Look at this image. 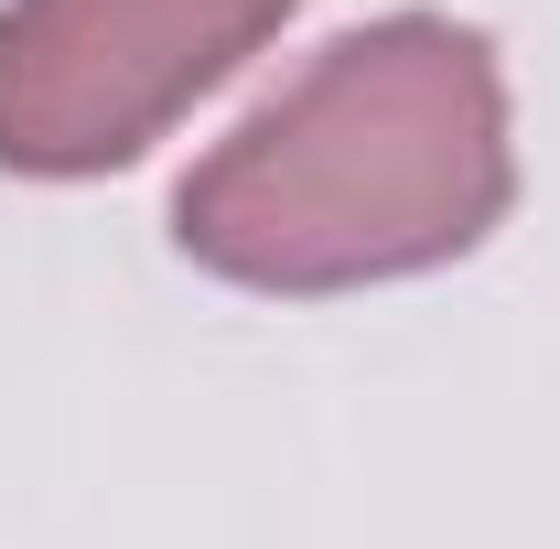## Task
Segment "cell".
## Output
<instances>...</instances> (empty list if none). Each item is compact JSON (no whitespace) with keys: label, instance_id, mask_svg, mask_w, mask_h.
I'll list each match as a JSON object with an SVG mask.
<instances>
[{"label":"cell","instance_id":"1","mask_svg":"<svg viewBox=\"0 0 560 549\" xmlns=\"http://www.w3.org/2000/svg\"><path fill=\"white\" fill-rule=\"evenodd\" d=\"M506 195L517 140L495 44L442 11H388L335 33L259 119H237L184 173L173 237L237 291L324 302L464 259Z\"/></svg>","mask_w":560,"mask_h":549},{"label":"cell","instance_id":"2","mask_svg":"<svg viewBox=\"0 0 560 549\" xmlns=\"http://www.w3.org/2000/svg\"><path fill=\"white\" fill-rule=\"evenodd\" d=\"M302 0H0V173L86 184L173 130Z\"/></svg>","mask_w":560,"mask_h":549}]
</instances>
